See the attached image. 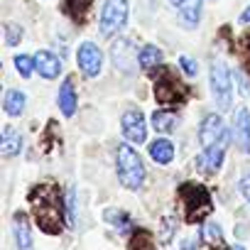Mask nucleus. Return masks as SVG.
I'll return each instance as SVG.
<instances>
[{"mask_svg": "<svg viewBox=\"0 0 250 250\" xmlns=\"http://www.w3.org/2000/svg\"><path fill=\"white\" fill-rule=\"evenodd\" d=\"M177 10H179V15H182L187 27H196L199 15H201V0H179Z\"/></svg>", "mask_w": 250, "mask_h": 250, "instance_id": "16", "label": "nucleus"}, {"mask_svg": "<svg viewBox=\"0 0 250 250\" xmlns=\"http://www.w3.org/2000/svg\"><path fill=\"white\" fill-rule=\"evenodd\" d=\"M211 93H213V101L221 110H228L230 108V98H233V83H230V74L226 69V64L221 59H213L211 62Z\"/></svg>", "mask_w": 250, "mask_h": 250, "instance_id": "4", "label": "nucleus"}, {"mask_svg": "<svg viewBox=\"0 0 250 250\" xmlns=\"http://www.w3.org/2000/svg\"><path fill=\"white\" fill-rule=\"evenodd\" d=\"M233 138L238 143L240 150H250V113L248 108H240L235 113V120H233Z\"/></svg>", "mask_w": 250, "mask_h": 250, "instance_id": "11", "label": "nucleus"}, {"mask_svg": "<svg viewBox=\"0 0 250 250\" xmlns=\"http://www.w3.org/2000/svg\"><path fill=\"white\" fill-rule=\"evenodd\" d=\"M194 248H196V245H194L191 240H184V243H182V250H194Z\"/></svg>", "mask_w": 250, "mask_h": 250, "instance_id": "31", "label": "nucleus"}, {"mask_svg": "<svg viewBox=\"0 0 250 250\" xmlns=\"http://www.w3.org/2000/svg\"><path fill=\"white\" fill-rule=\"evenodd\" d=\"M152 128L157 133H172L177 128V115L172 110H155L152 113Z\"/></svg>", "mask_w": 250, "mask_h": 250, "instance_id": "18", "label": "nucleus"}, {"mask_svg": "<svg viewBox=\"0 0 250 250\" xmlns=\"http://www.w3.org/2000/svg\"><path fill=\"white\" fill-rule=\"evenodd\" d=\"M32 208H35V221L37 226L49 233V235H59L64 228V208H62V191L57 184H40L32 189L30 194Z\"/></svg>", "mask_w": 250, "mask_h": 250, "instance_id": "1", "label": "nucleus"}, {"mask_svg": "<svg viewBox=\"0 0 250 250\" xmlns=\"http://www.w3.org/2000/svg\"><path fill=\"white\" fill-rule=\"evenodd\" d=\"M128 250H155V240L147 230H138L133 238H130V248Z\"/></svg>", "mask_w": 250, "mask_h": 250, "instance_id": "23", "label": "nucleus"}, {"mask_svg": "<svg viewBox=\"0 0 250 250\" xmlns=\"http://www.w3.org/2000/svg\"><path fill=\"white\" fill-rule=\"evenodd\" d=\"M155 96L160 103H179V101H184L187 88L169 71H162V76L155 81Z\"/></svg>", "mask_w": 250, "mask_h": 250, "instance_id": "6", "label": "nucleus"}, {"mask_svg": "<svg viewBox=\"0 0 250 250\" xmlns=\"http://www.w3.org/2000/svg\"><path fill=\"white\" fill-rule=\"evenodd\" d=\"M76 103H79V98H76V91H74V81L66 79L59 88V108L66 118H71L74 110H76Z\"/></svg>", "mask_w": 250, "mask_h": 250, "instance_id": "13", "label": "nucleus"}, {"mask_svg": "<svg viewBox=\"0 0 250 250\" xmlns=\"http://www.w3.org/2000/svg\"><path fill=\"white\" fill-rule=\"evenodd\" d=\"M230 250H245V248H243V245H235V248H230Z\"/></svg>", "mask_w": 250, "mask_h": 250, "instance_id": "32", "label": "nucleus"}, {"mask_svg": "<svg viewBox=\"0 0 250 250\" xmlns=\"http://www.w3.org/2000/svg\"><path fill=\"white\" fill-rule=\"evenodd\" d=\"M20 147H22L20 133L8 125V128L3 130V140H0V152H3L5 157H15V155H20Z\"/></svg>", "mask_w": 250, "mask_h": 250, "instance_id": "14", "label": "nucleus"}, {"mask_svg": "<svg viewBox=\"0 0 250 250\" xmlns=\"http://www.w3.org/2000/svg\"><path fill=\"white\" fill-rule=\"evenodd\" d=\"M15 69L25 76V79H30L32 76V71L37 69V64H35V57H27V54H20V57H15Z\"/></svg>", "mask_w": 250, "mask_h": 250, "instance_id": "25", "label": "nucleus"}, {"mask_svg": "<svg viewBox=\"0 0 250 250\" xmlns=\"http://www.w3.org/2000/svg\"><path fill=\"white\" fill-rule=\"evenodd\" d=\"M179 62H182V69L187 71V76H196V64H194L191 57H182Z\"/></svg>", "mask_w": 250, "mask_h": 250, "instance_id": "28", "label": "nucleus"}, {"mask_svg": "<svg viewBox=\"0 0 250 250\" xmlns=\"http://www.w3.org/2000/svg\"><path fill=\"white\" fill-rule=\"evenodd\" d=\"M5 40H8V44H10V47H15V44L22 40V27H20V25L8 22V25H5Z\"/></svg>", "mask_w": 250, "mask_h": 250, "instance_id": "27", "label": "nucleus"}, {"mask_svg": "<svg viewBox=\"0 0 250 250\" xmlns=\"http://www.w3.org/2000/svg\"><path fill=\"white\" fill-rule=\"evenodd\" d=\"M93 5V0H66L64 3V10L74 18V20H81L83 22V18H86V10Z\"/></svg>", "mask_w": 250, "mask_h": 250, "instance_id": "21", "label": "nucleus"}, {"mask_svg": "<svg viewBox=\"0 0 250 250\" xmlns=\"http://www.w3.org/2000/svg\"><path fill=\"white\" fill-rule=\"evenodd\" d=\"M150 157L157 165H169L174 157V145L169 140H155V143H150Z\"/></svg>", "mask_w": 250, "mask_h": 250, "instance_id": "17", "label": "nucleus"}, {"mask_svg": "<svg viewBox=\"0 0 250 250\" xmlns=\"http://www.w3.org/2000/svg\"><path fill=\"white\" fill-rule=\"evenodd\" d=\"M174 230H177V221H174L172 216H165V218H162L160 240H162V243H169V240H172V235H174Z\"/></svg>", "mask_w": 250, "mask_h": 250, "instance_id": "26", "label": "nucleus"}, {"mask_svg": "<svg viewBox=\"0 0 250 250\" xmlns=\"http://www.w3.org/2000/svg\"><path fill=\"white\" fill-rule=\"evenodd\" d=\"M115 169H118V179H120L123 187L140 189L145 184V165H143L140 155L130 145H118V150H115Z\"/></svg>", "mask_w": 250, "mask_h": 250, "instance_id": "2", "label": "nucleus"}, {"mask_svg": "<svg viewBox=\"0 0 250 250\" xmlns=\"http://www.w3.org/2000/svg\"><path fill=\"white\" fill-rule=\"evenodd\" d=\"M177 3H179V0H174V5H177Z\"/></svg>", "mask_w": 250, "mask_h": 250, "instance_id": "33", "label": "nucleus"}, {"mask_svg": "<svg viewBox=\"0 0 250 250\" xmlns=\"http://www.w3.org/2000/svg\"><path fill=\"white\" fill-rule=\"evenodd\" d=\"M201 238H204V243L211 245V248L223 245V233H221V226H218V223H206V226L201 228Z\"/></svg>", "mask_w": 250, "mask_h": 250, "instance_id": "22", "label": "nucleus"}, {"mask_svg": "<svg viewBox=\"0 0 250 250\" xmlns=\"http://www.w3.org/2000/svg\"><path fill=\"white\" fill-rule=\"evenodd\" d=\"M240 22H245V25H250V8H248V10H245V13L240 15Z\"/></svg>", "mask_w": 250, "mask_h": 250, "instance_id": "30", "label": "nucleus"}, {"mask_svg": "<svg viewBox=\"0 0 250 250\" xmlns=\"http://www.w3.org/2000/svg\"><path fill=\"white\" fill-rule=\"evenodd\" d=\"M15 240L18 250H32V235H30V223L25 213H15Z\"/></svg>", "mask_w": 250, "mask_h": 250, "instance_id": "15", "label": "nucleus"}, {"mask_svg": "<svg viewBox=\"0 0 250 250\" xmlns=\"http://www.w3.org/2000/svg\"><path fill=\"white\" fill-rule=\"evenodd\" d=\"M179 199H182V206H184V216L189 223H199L204 221L211 208H213V201H211V194L196 184V182H187L179 187Z\"/></svg>", "mask_w": 250, "mask_h": 250, "instance_id": "3", "label": "nucleus"}, {"mask_svg": "<svg viewBox=\"0 0 250 250\" xmlns=\"http://www.w3.org/2000/svg\"><path fill=\"white\" fill-rule=\"evenodd\" d=\"M123 135L128 138L130 143H138V145H143L145 143V138H147V125H145V118H143V113L140 110H128L123 115Z\"/></svg>", "mask_w": 250, "mask_h": 250, "instance_id": "8", "label": "nucleus"}, {"mask_svg": "<svg viewBox=\"0 0 250 250\" xmlns=\"http://www.w3.org/2000/svg\"><path fill=\"white\" fill-rule=\"evenodd\" d=\"M223 133L226 130H223L221 115H206L204 123H201V128H199V140H201L204 147H211V145H216L223 138Z\"/></svg>", "mask_w": 250, "mask_h": 250, "instance_id": "10", "label": "nucleus"}, {"mask_svg": "<svg viewBox=\"0 0 250 250\" xmlns=\"http://www.w3.org/2000/svg\"><path fill=\"white\" fill-rule=\"evenodd\" d=\"M138 62H140V66H143V69L160 66V62H162V52H160L155 44H147V47H143V49H140V57H138Z\"/></svg>", "mask_w": 250, "mask_h": 250, "instance_id": "20", "label": "nucleus"}, {"mask_svg": "<svg viewBox=\"0 0 250 250\" xmlns=\"http://www.w3.org/2000/svg\"><path fill=\"white\" fill-rule=\"evenodd\" d=\"M226 145H228V133H223V138H221L216 145H211V147H206V150H204V155L199 157V167H201L206 174L218 172V167H221V162H223Z\"/></svg>", "mask_w": 250, "mask_h": 250, "instance_id": "9", "label": "nucleus"}, {"mask_svg": "<svg viewBox=\"0 0 250 250\" xmlns=\"http://www.w3.org/2000/svg\"><path fill=\"white\" fill-rule=\"evenodd\" d=\"M76 59H79V69H81L88 79H96V76L101 74V69H103V54H101V49H98L93 42H83V44L79 47Z\"/></svg>", "mask_w": 250, "mask_h": 250, "instance_id": "7", "label": "nucleus"}, {"mask_svg": "<svg viewBox=\"0 0 250 250\" xmlns=\"http://www.w3.org/2000/svg\"><path fill=\"white\" fill-rule=\"evenodd\" d=\"M3 108H5L8 115L18 118V115L25 110V93H20V91H8V93H5V101H3Z\"/></svg>", "mask_w": 250, "mask_h": 250, "instance_id": "19", "label": "nucleus"}, {"mask_svg": "<svg viewBox=\"0 0 250 250\" xmlns=\"http://www.w3.org/2000/svg\"><path fill=\"white\" fill-rule=\"evenodd\" d=\"M128 20V0H105L103 13H101V35L113 37L125 27Z\"/></svg>", "mask_w": 250, "mask_h": 250, "instance_id": "5", "label": "nucleus"}, {"mask_svg": "<svg viewBox=\"0 0 250 250\" xmlns=\"http://www.w3.org/2000/svg\"><path fill=\"white\" fill-rule=\"evenodd\" d=\"M35 64H37V71H40L44 79H57V76H59V71H62V59H59L57 54L47 52V49L37 52Z\"/></svg>", "mask_w": 250, "mask_h": 250, "instance_id": "12", "label": "nucleus"}, {"mask_svg": "<svg viewBox=\"0 0 250 250\" xmlns=\"http://www.w3.org/2000/svg\"><path fill=\"white\" fill-rule=\"evenodd\" d=\"M105 221L115 223V228L120 233H128L130 230V218H128V213H123V211H105Z\"/></svg>", "mask_w": 250, "mask_h": 250, "instance_id": "24", "label": "nucleus"}, {"mask_svg": "<svg viewBox=\"0 0 250 250\" xmlns=\"http://www.w3.org/2000/svg\"><path fill=\"white\" fill-rule=\"evenodd\" d=\"M240 191H243V196H245L248 204H250V174L243 177V182H240Z\"/></svg>", "mask_w": 250, "mask_h": 250, "instance_id": "29", "label": "nucleus"}]
</instances>
